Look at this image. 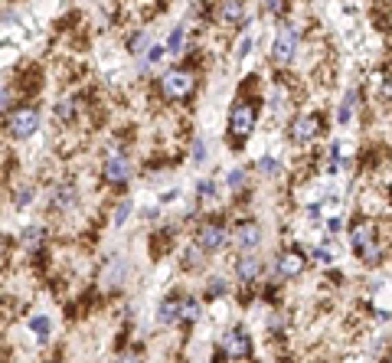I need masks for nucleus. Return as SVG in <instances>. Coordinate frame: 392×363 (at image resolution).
<instances>
[{"instance_id":"1","label":"nucleus","mask_w":392,"mask_h":363,"mask_svg":"<svg viewBox=\"0 0 392 363\" xmlns=\"http://www.w3.org/2000/svg\"><path fill=\"white\" fill-rule=\"evenodd\" d=\"M350 242H353V249L360 252L369 265L380 262V236H376V223H369V219L356 223L353 233H350Z\"/></svg>"},{"instance_id":"2","label":"nucleus","mask_w":392,"mask_h":363,"mask_svg":"<svg viewBox=\"0 0 392 363\" xmlns=\"http://www.w3.org/2000/svg\"><path fill=\"white\" fill-rule=\"evenodd\" d=\"M193 86H196V75L190 69H170V72H164V79H160V92H164V99H170V101L186 99L193 92Z\"/></svg>"},{"instance_id":"3","label":"nucleus","mask_w":392,"mask_h":363,"mask_svg":"<svg viewBox=\"0 0 392 363\" xmlns=\"http://www.w3.org/2000/svg\"><path fill=\"white\" fill-rule=\"evenodd\" d=\"M294 52H297V26L294 23H284L278 30V37L271 43V63L278 66H288L294 59Z\"/></svg>"},{"instance_id":"4","label":"nucleus","mask_w":392,"mask_h":363,"mask_svg":"<svg viewBox=\"0 0 392 363\" xmlns=\"http://www.w3.org/2000/svg\"><path fill=\"white\" fill-rule=\"evenodd\" d=\"M255 105L252 101L239 99L233 105V112H229V131H233L235 138H248L252 131H255Z\"/></svg>"},{"instance_id":"5","label":"nucleus","mask_w":392,"mask_h":363,"mask_svg":"<svg viewBox=\"0 0 392 363\" xmlns=\"http://www.w3.org/2000/svg\"><path fill=\"white\" fill-rule=\"evenodd\" d=\"M10 131L17 141H23V138H30V135H37L39 131V108H33V105H26V108H20V112H13V118H10Z\"/></svg>"},{"instance_id":"6","label":"nucleus","mask_w":392,"mask_h":363,"mask_svg":"<svg viewBox=\"0 0 392 363\" xmlns=\"http://www.w3.org/2000/svg\"><path fill=\"white\" fill-rule=\"evenodd\" d=\"M105 180L115 184V187L131 180V157L124 150H108V157H105Z\"/></svg>"},{"instance_id":"7","label":"nucleus","mask_w":392,"mask_h":363,"mask_svg":"<svg viewBox=\"0 0 392 363\" xmlns=\"http://www.w3.org/2000/svg\"><path fill=\"white\" fill-rule=\"evenodd\" d=\"M219 351L226 353V357H233V360H239V357H248L252 353V340H248V334L245 331H226L219 340Z\"/></svg>"},{"instance_id":"8","label":"nucleus","mask_w":392,"mask_h":363,"mask_svg":"<svg viewBox=\"0 0 392 363\" xmlns=\"http://www.w3.org/2000/svg\"><path fill=\"white\" fill-rule=\"evenodd\" d=\"M196 246H199V252H216L226 246V229H222L219 223H206L199 233H196Z\"/></svg>"},{"instance_id":"9","label":"nucleus","mask_w":392,"mask_h":363,"mask_svg":"<svg viewBox=\"0 0 392 363\" xmlns=\"http://www.w3.org/2000/svg\"><path fill=\"white\" fill-rule=\"evenodd\" d=\"M320 131V121L314 118V115H301V118H294L291 125V141L294 144H311V141L317 138Z\"/></svg>"},{"instance_id":"10","label":"nucleus","mask_w":392,"mask_h":363,"mask_svg":"<svg viewBox=\"0 0 392 363\" xmlns=\"http://www.w3.org/2000/svg\"><path fill=\"white\" fill-rule=\"evenodd\" d=\"M124 275H128V262H124V259H111V262L105 265V275H101V288L105 291L118 288L124 282Z\"/></svg>"},{"instance_id":"11","label":"nucleus","mask_w":392,"mask_h":363,"mask_svg":"<svg viewBox=\"0 0 392 363\" xmlns=\"http://www.w3.org/2000/svg\"><path fill=\"white\" fill-rule=\"evenodd\" d=\"M301 268H304V255L301 252H284L282 259H278V265H275V275L294 278V275H301Z\"/></svg>"},{"instance_id":"12","label":"nucleus","mask_w":392,"mask_h":363,"mask_svg":"<svg viewBox=\"0 0 392 363\" xmlns=\"http://www.w3.org/2000/svg\"><path fill=\"white\" fill-rule=\"evenodd\" d=\"M258 242H262V229L255 223H242L239 226V233H235V246L242 252H252L258 249Z\"/></svg>"},{"instance_id":"13","label":"nucleus","mask_w":392,"mask_h":363,"mask_svg":"<svg viewBox=\"0 0 392 363\" xmlns=\"http://www.w3.org/2000/svg\"><path fill=\"white\" fill-rule=\"evenodd\" d=\"M157 321H160V324H177V321H180V298H167V301H160V308H157Z\"/></svg>"},{"instance_id":"14","label":"nucleus","mask_w":392,"mask_h":363,"mask_svg":"<svg viewBox=\"0 0 392 363\" xmlns=\"http://www.w3.org/2000/svg\"><path fill=\"white\" fill-rule=\"evenodd\" d=\"M242 13H245L242 0H222L219 3V20H226V23H239Z\"/></svg>"},{"instance_id":"15","label":"nucleus","mask_w":392,"mask_h":363,"mask_svg":"<svg viewBox=\"0 0 392 363\" xmlns=\"http://www.w3.org/2000/svg\"><path fill=\"white\" fill-rule=\"evenodd\" d=\"M235 272H239V278H242V282H252V278L262 272V262H258L255 255H242V259H239V265H235Z\"/></svg>"},{"instance_id":"16","label":"nucleus","mask_w":392,"mask_h":363,"mask_svg":"<svg viewBox=\"0 0 392 363\" xmlns=\"http://www.w3.org/2000/svg\"><path fill=\"white\" fill-rule=\"evenodd\" d=\"M356 99H360L356 92H346V99H343V105H340V115H337V118H340V125H346V121H350V115L356 112Z\"/></svg>"},{"instance_id":"17","label":"nucleus","mask_w":392,"mask_h":363,"mask_svg":"<svg viewBox=\"0 0 392 363\" xmlns=\"http://www.w3.org/2000/svg\"><path fill=\"white\" fill-rule=\"evenodd\" d=\"M199 317V304L193 298H180V321H196Z\"/></svg>"},{"instance_id":"18","label":"nucleus","mask_w":392,"mask_h":363,"mask_svg":"<svg viewBox=\"0 0 392 363\" xmlns=\"http://www.w3.org/2000/svg\"><path fill=\"white\" fill-rule=\"evenodd\" d=\"M75 203V190L72 187H59L56 190V210H66Z\"/></svg>"},{"instance_id":"19","label":"nucleus","mask_w":392,"mask_h":363,"mask_svg":"<svg viewBox=\"0 0 392 363\" xmlns=\"http://www.w3.org/2000/svg\"><path fill=\"white\" fill-rule=\"evenodd\" d=\"M30 327H33V334H37L39 340L49 337V317H46V314H37V317L30 321Z\"/></svg>"},{"instance_id":"20","label":"nucleus","mask_w":392,"mask_h":363,"mask_svg":"<svg viewBox=\"0 0 392 363\" xmlns=\"http://www.w3.org/2000/svg\"><path fill=\"white\" fill-rule=\"evenodd\" d=\"M180 46H184V26H177V30L170 33V39H167V50H164V52L177 56V52H180Z\"/></svg>"},{"instance_id":"21","label":"nucleus","mask_w":392,"mask_h":363,"mask_svg":"<svg viewBox=\"0 0 392 363\" xmlns=\"http://www.w3.org/2000/svg\"><path fill=\"white\" fill-rule=\"evenodd\" d=\"M23 242L26 246H37V242H43V226H30L23 233Z\"/></svg>"},{"instance_id":"22","label":"nucleus","mask_w":392,"mask_h":363,"mask_svg":"<svg viewBox=\"0 0 392 363\" xmlns=\"http://www.w3.org/2000/svg\"><path fill=\"white\" fill-rule=\"evenodd\" d=\"M245 177H248V174H245V167H235L233 174H229V187H233V190H242V187H245Z\"/></svg>"},{"instance_id":"23","label":"nucleus","mask_w":392,"mask_h":363,"mask_svg":"<svg viewBox=\"0 0 392 363\" xmlns=\"http://www.w3.org/2000/svg\"><path fill=\"white\" fill-rule=\"evenodd\" d=\"M128 213H131V200H121L118 203V210H115V226H124Z\"/></svg>"},{"instance_id":"24","label":"nucleus","mask_w":392,"mask_h":363,"mask_svg":"<svg viewBox=\"0 0 392 363\" xmlns=\"http://www.w3.org/2000/svg\"><path fill=\"white\" fill-rule=\"evenodd\" d=\"M160 59H164V50L160 46H154V50H147V59H144V69H150V66H157Z\"/></svg>"},{"instance_id":"25","label":"nucleus","mask_w":392,"mask_h":363,"mask_svg":"<svg viewBox=\"0 0 392 363\" xmlns=\"http://www.w3.org/2000/svg\"><path fill=\"white\" fill-rule=\"evenodd\" d=\"M56 115H59V118H72V101H59V105H56Z\"/></svg>"},{"instance_id":"26","label":"nucleus","mask_w":392,"mask_h":363,"mask_svg":"<svg viewBox=\"0 0 392 363\" xmlns=\"http://www.w3.org/2000/svg\"><path fill=\"white\" fill-rule=\"evenodd\" d=\"M193 161H196V164H203V161H206V144H203V141H196V148H193Z\"/></svg>"},{"instance_id":"27","label":"nucleus","mask_w":392,"mask_h":363,"mask_svg":"<svg viewBox=\"0 0 392 363\" xmlns=\"http://www.w3.org/2000/svg\"><path fill=\"white\" fill-rule=\"evenodd\" d=\"M141 46H147V33H137V37L131 39V52H137Z\"/></svg>"},{"instance_id":"28","label":"nucleus","mask_w":392,"mask_h":363,"mask_svg":"<svg viewBox=\"0 0 392 363\" xmlns=\"http://www.w3.org/2000/svg\"><path fill=\"white\" fill-rule=\"evenodd\" d=\"M219 291H226V282L213 278V282H209V295H219Z\"/></svg>"},{"instance_id":"29","label":"nucleus","mask_w":392,"mask_h":363,"mask_svg":"<svg viewBox=\"0 0 392 363\" xmlns=\"http://www.w3.org/2000/svg\"><path fill=\"white\" fill-rule=\"evenodd\" d=\"M7 105H10V88H3V86H0V112H3Z\"/></svg>"},{"instance_id":"30","label":"nucleus","mask_w":392,"mask_h":363,"mask_svg":"<svg viewBox=\"0 0 392 363\" xmlns=\"http://www.w3.org/2000/svg\"><path fill=\"white\" fill-rule=\"evenodd\" d=\"M213 193H216V187H213L209 180H203V184H199V197H213Z\"/></svg>"},{"instance_id":"31","label":"nucleus","mask_w":392,"mask_h":363,"mask_svg":"<svg viewBox=\"0 0 392 363\" xmlns=\"http://www.w3.org/2000/svg\"><path fill=\"white\" fill-rule=\"evenodd\" d=\"M245 52H252V37H245L242 43H239V52H235V56H245Z\"/></svg>"},{"instance_id":"32","label":"nucleus","mask_w":392,"mask_h":363,"mask_svg":"<svg viewBox=\"0 0 392 363\" xmlns=\"http://www.w3.org/2000/svg\"><path fill=\"white\" fill-rule=\"evenodd\" d=\"M262 170H265V174H278V164L265 157V161H262Z\"/></svg>"},{"instance_id":"33","label":"nucleus","mask_w":392,"mask_h":363,"mask_svg":"<svg viewBox=\"0 0 392 363\" xmlns=\"http://www.w3.org/2000/svg\"><path fill=\"white\" fill-rule=\"evenodd\" d=\"M118 363H144L137 353H128V357H118Z\"/></svg>"},{"instance_id":"34","label":"nucleus","mask_w":392,"mask_h":363,"mask_svg":"<svg viewBox=\"0 0 392 363\" xmlns=\"http://www.w3.org/2000/svg\"><path fill=\"white\" fill-rule=\"evenodd\" d=\"M314 259H320V262H331V252H324V249H317V252H314Z\"/></svg>"}]
</instances>
